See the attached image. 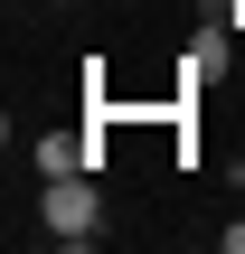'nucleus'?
<instances>
[{
  "mask_svg": "<svg viewBox=\"0 0 245 254\" xmlns=\"http://www.w3.org/2000/svg\"><path fill=\"white\" fill-rule=\"evenodd\" d=\"M104 170H66V179H47L38 189V236L47 245H94L104 236V189H94Z\"/></svg>",
  "mask_w": 245,
  "mask_h": 254,
  "instance_id": "obj_1",
  "label": "nucleus"
},
{
  "mask_svg": "<svg viewBox=\"0 0 245 254\" xmlns=\"http://www.w3.org/2000/svg\"><path fill=\"white\" fill-rule=\"evenodd\" d=\"M217 245H227V254H245V226H217Z\"/></svg>",
  "mask_w": 245,
  "mask_h": 254,
  "instance_id": "obj_2",
  "label": "nucleus"
}]
</instances>
